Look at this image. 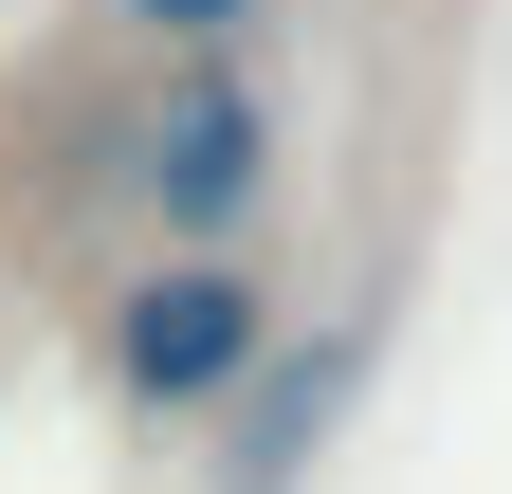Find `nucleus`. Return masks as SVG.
Instances as JSON below:
<instances>
[{"label": "nucleus", "instance_id": "nucleus-1", "mask_svg": "<svg viewBox=\"0 0 512 494\" xmlns=\"http://www.w3.org/2000/svg\"><path fill=\"white\" fill-rule=\"evenodd\" d=\"M256 348H275V275H256V238H165L128 293H92V385L128 421H220L256 385Z\"/></svg>", "mask_w": 512, "mask_h": 494}, {"label": "nucleus", "instance_id": "nucleus-3", "mask_svg": "<svg viewBox=\"0 0 512 494\" xmlns=\"http://www.w3.org/2000/svg\"><path fill=\"white\" fill-rule=\"evenodd\" d=\"M348 385H366V330H275V348H256V385L220 403L238 421V458H220V494H293L311 476V440H330V421H348Z\"/></svg>", "mask_w": 512, "mask_h": 494}, {"label": "nucleus", "instance_id": "nucleus-4", "mask_svg": "<svg viewBox=\"0 0 512 494\" xmlns=\"http://www.w3.org/2000/svg\"><path fill=\"white\" fill-rule=\"evenodd\" d=\"M92 19H110V37H147V55H256L293 0H92Z\"/></svg>", "mask_w": 512, "mask_h": 494}, {"label": "nucleus", "instance_id": "nucleus-2", "mask_svg": "<svg viewBox=\"0 0 512 494\" xmlns=\"http://www.w3.org/2000/svg\"><path fill=\"white\" fill-rule=\"evenodd\" d=\"M275 92H256V55H165L147 129H128V202H147V238H256L275 220Z\"/></svg>", "mask_w": 512, "mask_h": 494}]
</instances>
